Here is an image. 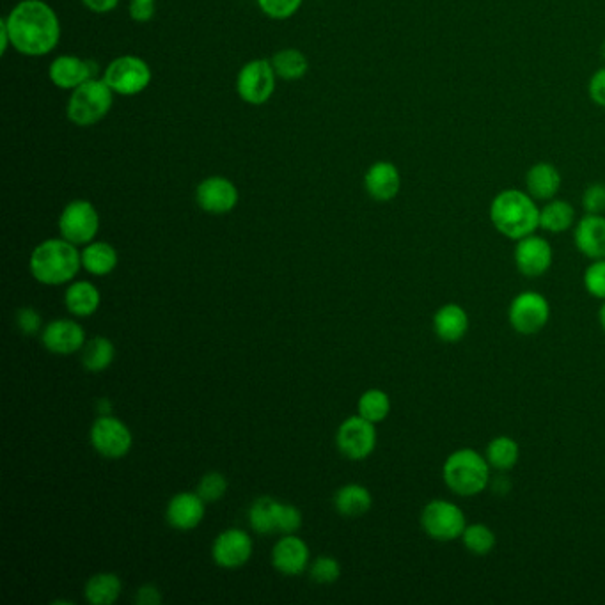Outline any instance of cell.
I'll list each match as a JSON object with an SVG mask.
<instances>
[{
  "label": "cell",
  "instance_id": "6da1fadb",
  "mask_svg": "<svg viewBox=\"0 0 605 605\" xmlns=\"http://www.w3.org/2000/svg\"><path fill=\"white\" fill-rule=\"evenodd\" d=\"M8 27L11 47L29 57L48 55L61 40V22L45 0H22L2 18Z\"/></svg>",
  "mask_w": 605,
  "mask_h": 605
},
{
  "label": "cell",
  "instance_id": "7a4b0ae2",
  "mask_svg": "<svg viewBox=\"0 0 605 605\" xmlns=\"http://www.w3.org/2000/svg\"><path fill=\"white\" fill-rule=\"evenodd\" d=\"M490 220L501 235L519 242L540 228V208L524 190H501L490 203Z\"/></svg>",
  "mask_w": 605,
  "mask_h": 605
},
{
  "label": "cell",
  "instance_id": "3957f363",
  "mask_svg": "<svg viewBox=\"0 0 605 605\" xmlns=\"http://www.w3.org/2000/svg\"><path fill=\"white\" fill-rule=\"evenodd\" d=\"M31 274L38 283L61 286L70 283L82 268V252L66 238H50L36 245L29 260Z\"/></svg>",
  "mask_w": 605,
  "mask_h": 605
},
{
  "label": "cell",
  "instance_id": "277c9868",
  "mask_svg": "<svg viewBox=\"0 0 605 605\" xmlns=\"http://www.w3.org/2000/svg\"><path fill=\"white\" fill-rule=\"evenodd\" d=\"M490 469L485 455L476 449H456L442 465V480L453 494L474 497L487 490Z\"/></svg>",
  "mask_w": 605,
  "mask_h": 605
},
{
  "label": "cell",
  "instance_id": "5b68a950",
  "mask_svg": "<svg viewBox=\"0 0 605 605\" xmlns=\"http://www.w3.org/2000/svg\"><path fill=\"white\" fill-rule=\"evenodd\" d=\"M114 91L103 79H91L71 91L66 116L73 125L93 126L100 123L114 103Z\"/></svg>",
  "mask_w": 605,
  "mask_h": 605
},
{
  "label": "cell",
  "instance_id": "8992f818",
  "mask_svg": "<svg viewBox=\"0 0 605 605\" xmlns=\"http://www.w3.org/2000/svg\"><path fill=\"white\" fill-rule=\"evenodd\" d=\"M421 527L435 542H455L464 535L467 520L460 506L446 499H433L421 511Z\"/></svg>",
  "mask_w": 605,
  "mask_h": 605
},
{
  "label": "cell",
  "instance_id": "52a82bcc",
  "mask_svg": "<svg viewBox=\"0 0 605 605\" xmlns=\"http://www.w3.org/2000/svg\"><path fill=\"white\" fill-rule=\"evenodd\" d=\"M153 79L150 64L139 55H121L103 71L107 86L121 96L141 95Z\"/></svg>",
  "mask_w": 605,
  "mask_h": 605
},
{
  "label": "cell",
  "instance_id": "ba28073f",
  "mask_svg": "<svg viewBox=\"0 0 605 605\" xmlns=\"http://www.w3.org/2000/svg\"><path fill=\"white\" fill-rule=\"evenodd\" d=\"M508 320L515 332L522 336H535L549 323V300L538 291H522L511 300Z\"/></svg>",
  "mask_w": 605,
  "mask_h": 605
},
{
  "label": "cell",
  "instance_id": "9c48e42d",
  "mask_svg": "<svg viewBox=\"0 0 605 605\" xmlns=\"http://www.w3.org/2000/svg\"><path fill=\"white\" fill-rule=\"evenodd\" d=\"M100 229V213L86 199H75L64 206L59 217L61 236L75 245L91 244Z\"/></svg>",
  "mask_w": 605,
  "mask_h": 605
},
{
  "label": "cell",
  "instance_id": "30bf717a",
  "mask_svg": "<svg viewBox=\"0 0 605 605\" xmlns=\"http://www.w3.org/2000/svg\"><path fill=\"white\" fill-rule=\"evenodd\" d=\"M275 79L272 61L254 59L238 71L236 93L249 105H263L274 95Z\"/></svg>",
  "mask_w": 605,
  "mask_h": 605
},
{
  "label": "cell",
  "instance_id": "8fae6325",
  "mask_svg": "<svg viewBox=\"0 0 605 605\" xmlns=\"http://www.w3.org/2000/svg\"><path fill=\"white\" fill-rule=\"evenodd\" d=\"M338 449L348 460H366L377 448V428L364 417L352 416L345 419L336 433Z\"/></svg>",
  "mask_w": 605,
  "mask_h": 605
},
{
  "label": "cell",
  "instance_id": "7c38bea8",
  "mask_svg": "<svg viewBox=\"0 0 605 605\" xmlns=\"http://www.w3.org/2000/svg\"><path fill=\"white\" fill-rule=\"evenodd\" d=\"M91 444L96 453L116 460L130 453L134 435L118 417L98 416L91 426Z\"/></svg>",
  "mask_w": 605,
  "mask_h": 605
},
{
  "label": "cell",
  "instance_id": "4fadbf2b",
  "mask_svg": "<svg viewBox=\"0 0 605 605\" xmlns=\"http://www.w3.org/2000/svg\"><path fill=\"white\" fill-rule=\"evenodd\" d=\"M513 260H515V267L520 274L531 277V279L540 277V275L547 274L549 268L552 267V260H554L552 245L543 236L535 235V233L524 236L515 245Z\"/></svg>",
  "mask_w": 605,
  "mask_h": 605
},
{
  "label": "cell",
  "instance_id": "5bb4252c",
  "mask_svg": "<svg viewBox=\"0 0 605 605\" xmlns=\"http://www.w3.org/2000/svg\"><path fill=\"white\" fill-rule=\"evenodd\" d=\"M238 199L240 194L235 183L224 176H210L197 185L196 203L203 212L212 215L233 212Z\"/></svg>",
  "mask_w": 605,
  "mask_h": 605
},
{
  "label": "cell",
  "instance_id": "9a60e30c",
  "mask_svg": "<svg viewBox=\"0 0 605 605\" xmlns=\"http://www.w3.org/2000/svg\"><path fill=\"white\" fill-rule=\"evenodd\" d=\"M252 556V538L242 529L222 531L212 545V558L215 565L226 570H235L244 566Z\"/></svg>",
  "mask_w": 605,
  "mask_h": 605
},
{
  "label": "cell",
  "instance_id": "2e32d148",
  "mask_svg": "<svg viewBox=\"0 0 605 605\" xmlns=\"http://www.w3.org/2000/svg\"><path fill=\"white\" fill-rule=\"evenodd\" d=\"M41 343L50 354H77L86 346V330L79 322L70 318L54 320L41 332Z\"/></svg>",
  "mask_w": 605,
  "mask_h": 605
},
{
  "label": "cell",
  "instance_id": "e0dca14e",
  "mask_svg": "<svg viewBox=\"0 0 605 605\" xmlns=\"http://www.w3.org/2000/svg\"><path fill=\"white\" fill-rule=\"evenodd\" d=\"M96 66L93 61H84L77 55H59L48 66V77L52 84L64 91H73L87 80L95 79Z\"/></svg>",
  "mask_w": 605,
  "mask_h": 605
},
{
  "label": "cell",
  "instance_id": "ac0fdd59",
  "mask_svg": "<svg viewBox=\"0 0 605 605\" xmlns=\"http://www.w3.org/2000/svg\"><path fill=\"white\" fill-rule=\"evenodd\" d=\"M205 504L197 492H180L167 504L165 520L178 531H192L205 519Z\"/></svg>",
  "mask_w": 605,
  "mask_h": 605
},
{
  "label": "cell",
  "instance_id": "d6986e66",
  "mask_svg": "<svg viewBox=\"0 0 605 605\" xmlns=\"http://www.w3.org/2000/svg\"><path fill=\"white\" fill-rule=\"evenodd\" d=\"M309 547L295 535H284L272 549V565L277 572L293 577L304 574L309 566Z\"/></svg>",
  "mask_w": 605,
  "mask_h": 605
},
{
  "label": "cell",
  "instance_id": "ffe728a7",
  "mask_svg": "<svg viewBox=\"0 0 605 605\" xmlns=\"http://www.w3.org/2000/svg\"><path fill=\"white\" fill-rule=\"evenodd\" d=\"M364 189L378 203H389L400 194V169L387 160H380L370 165L364 174Z\"/></svg>",
  "mask_w": 605,
  "mask_h": 605
},
{
  "label": "cell",
  "instance_id": "44dd1931",
  "mask_svg": "<svg viewBox=\"0 0 605 605\" xmlns=\"http://www.w3.org/2000/svg\"><path fill=\"white\" fill-rule=\"evenodd\" d=\"M577 251L588 260H605V217L586 213L574 229Z\"/></svg>",
  "mask_w": 605,
  "mask_h": 605
},
{
  "label": "cell",
  "instance_id": "7402d4cb",
  "mask_svg": "<svg viewBox=\"0 0 605 605\" xmlns=\"http://www.w3.org/2000/svg\"><path fill=\"white\" fill-rule=\"evenodd\" d=\"M433 330L440 341L458 343L465 338L469 330V315L460 304L455 302L444 304L433 315Z\"/></svg>",
  "mask_w": 605,
  "mask_h": 605
},
{
  "label": "cell",
  "instance_id": "603a6c76",
  "mask_svg": "<svg viewBox=\"0 0 605 605\" xmlns=\"http://www.w3.org/2000/svg\"><path fill=\"white\" fill-rule=\"evenodd\" d=\"M561 173L556 165L549 162H538V164L529 167L526 173V192L536 201H550L558 196L561 189Z\"/></svg>",
  "mask_w": 605,
  "mask_h": 605
},
{
  "label": "cell",
  "instance_id": "cb8c5ba5",
  "mask_svg": "<svg viewBox=\"0 0 605 605\" xmlns=\"http://www.w3.org/2000/svg\"><path fill=\"white\" fill-rule=\"evenodd\" d=\"M64 304L71 315L77 318H87L95 315L102 304V293L96 288L95 284L89 281H77L71 283L70 288L64 295Z\"/></svg>",
  "mask_w": 605,
  "mask_h": 605
},
{
  "label": "cell",
  "instance_id": "d4e9b609",
  "mask_svg": "<svg viewBox=\"0 0 605 605\" xmlns=\"http://www.w3.org/2000/svg\"><path fill=\"white\" fill-rule=\"evenodd\" d=\"M334 506L343 517H361L371 510L373 495L368 488L362 487L359 483H350L336 492Z\"/></svg>",
  "mask_w": 605,
  "mask_h": 605
},
{
  "label": "cell",
  "instance_id": "484cf974",
  "mask_svg": "<svg viewBox=\"0 0 605 605\" xmlns=\"http://www.w3.org/2000/svg\"><path fill=\"white\" fill-rule=\"evenodd\" d=\"M575 226V208L565 199H550L540 208V229L547 233H565Z\"/></svg>",
  "mask_w": 605,
  "mask_h": 605
},
{
  "label": "cell",
  "instance_id": "4316f807",
  "mask_svg": "<svg viewBox=\"0 0 605 605\" xmlns=\"http://www.w3.org/2000/svg\"><path fill=\"white\" fill-rule=\"evenodd\" d=\"M82 268L96 277H103L114 272L118 267V251L107 242H91L82 249Z\"/></svg>",
  "mask_w": 605,
  "mask_h": 605
},
{
  "label": "cell",
  "instance_id": "83f0119b",
  "mask_svg": "<svg viewBox=\"0 0 605 605\" xmlns=\"http://www.w3.org/2000/svg\"><path fill=\"white\" fill-rule=\"evenodd\" d=\"M485 458L495 471H511L515 465L519 464V442L508 435H499L488 442Z\"/></svg>",
  "mask_w": 605,
  "mask_h": 605
},
{
  "label": "cell",
  "instance_id": "f1b7e54d",
  "mask_svg": "<svg viewBox=\"0 0 605 605\" xmlns=\"http://www.w3.org/2000/svg\"><path fill=\"white\" fill-rule=\"evenodd\" d=\"M123 590V584L118 575L103 572L89 577L84 588V595L89 604L110 605L118 600Z\"/></svg>",
  "mask_w": 605,
  "mask_h": 605
},
{
  "label": "cell",
  "instance_id": "f546056e",
  "mask_svg": "<svg viewBox=\"0 0 605 605\" xmlns=\"http://www.w3.org/2000/svg\"><path fill=\"white\" fill-rule=\"evenodd\" d=\"M279 508H281V503L274 497L256 499L249 510V524H251L252 531L258 535L277 533Z\"/></svg>",
  "mask_w": 605,
  "mask_h": 605
},
{
  "label": "cell",
  "instance_id": "4dcf8cb0",
  "mask_svg": "<svg viewBox=\"0 0 605 605\" xmlns=\"http://www.w3.org/2000/svg\"><path fill=\"white\" fill-rule=\"evenodd\" d=\"M116 357V348L114 343L105 336H96L89 339L86 346L82 348V364L87 371L91 373H100L109 368Z\"/></svg>",
  "mask_w": 605,
  "mask_h": 605
},
{
  "label": "cell",
  "instance_id": "1f68e13d",
  "mask_svg": "<svg viewBox=\"0 0 605 605\" xmlns=\"http://www.w3.org/2000/svg\"><path fill=\"white\" fill-rule=\"evenodd\" d=\"M275 75L283 80H299L306 77L309 61L299 48H284L272 57Z\"/></svg>",
  "mask_w": 605,
  "mask_h": 605
},
{
  "label": "cell",
  "instance_id": "d6a6232c",
  "mask_svg": "<svg viewBox=\"0 0 605 605\" xmlns=\"http://www.w3.org/2000/svg\"><path fill=\"white\" fill-rule=\"evenodd\" d=\"M357 409H359V416L378 425L391 414V398L382 389H368L359 398Z\"/></svg>",
  "mask_w": 605,
  "mask_h": 605
},
{
  "label": "cell",
  "instance_id": "836d02e7",
  "mask_svg": "<svg viewBox=\"0 0 605 605\" xmlns=\"http://www.w3.org/2000/svg\"><path fill=\"white\" fill-rule=\"evenodd\" d=\"M460 540L472 556H488L497 545L494 531L485 524H467Z\"/></svg>",
  "mask_w": 605,
  "mask_h": 605
},
{
  "label": "cell",
  "instance_id": "e575fe53",
  "mask_svg": "<svg viewBox=\"0 0 605 605\" xmlns=\"http://www.w3.org/2000/svg\"><path fill=\"white\" fill-rule=\"evenodd\" d=\"M228 492V480L220 472H208L197 485V494L203 497L205 503H215Z\"/></svg>",
  "mask_w": 605,
  "mask_h": 605
},
{
  "label": "cell",
  "instance_id": "d590c367",
  "mask_svg": "<svg viewBox=\"0 0 605 605\" xmlns=\"http://www.w3.org/2000/svg\"><path fill=\"white\" fill-rule=\"evenodd\" d=\"M309 574L313 581L320 582V584H332L341 577V565H339L338 559L332 558V556H320L313 561Z\"/></svg>",
  "mask_w": 605,
  "mask_h": 605
},
{
  "label": "cell",
  "instance_id": "8d00e7d4",
  "mask_svg": "<svg viewBox=\"0 0 605 605\" xmlns=\"http://www.w3.org/2000/svg\"><path fill=\"white\" fill-rule=\"evenodd\" d=\"M582 283L591 297L605 300V260L593 261L590 267L584 270Z\"/></svg>",
  "mask_w": 605,
  "mask_h": 605
},
{
  "label": "cell",
  "instance_id": "74e56055",
  "mask_svg": "<svg viewBox=\"0 0 605 605\" xmlns=\"http://www.w3.org/2000/svg\"><path fill=\"white\" fill-rule=\"evenodd\" d=\"M304 0H258L261 11L272 20H288L295 15Z\"/></svg>",
  "mask_w": 605,
  "mask_h": 605
},
{
  "label": "cell",
  "instance_id": "f35d334b",
  "mask_svg": "<svg viewBox=\"0 0 605 605\" xmlns=\"http://www.w3.org/2000/svg\"><path fill=\"white\" fill-rule=\"evenodd\" d=\"M582 208L591 215L605 213V183H591L582 194Z\"/></svg>",
  "mask_w": 605,
  "mask_h": 605
},
{
  "label": "cell",
  "instance_id": "ab89813d",
  "mask_svg": "<svg viewBox=\"0 0 605 605\" xmlns=\"http://www.w3.org/2000/svg\"><path fill=\"white\" fill-rule=\"evenodd\" d=\"M302 527V513L293 504L281 503L279 508V520H277V533L283 535H295Z\"/></svg>",
  "mask_w": 605,
  "mask_h": 605
},
{
  "label": "cell",
  "instance_id": "60d3db41",
  "mask_svg": "<svg viewBox=\"0 0 605 605\" xmlns=\"http://www.w3.org/2000/svg\"><path fill=\"white\" fill-rule=\"evenodd\" d=\"M16 325L25 336H36L41 332L43 320L34 307H20L16 311Z\"/></svg>",
  "mask_w": 605,
  "mask_h": 605
},
{
  "label": "cell",
  "instance_id": "b9f144b4",
  "mask_svg": "<svg viewBox=\"0 0 605 605\" xmlns=\"http://www.w3.org/2000/svg\"><path fill=\"white\" fill-rule=\"evenodd\" d=\"M588 93H590V98L595 105L605 109V66L593 73L590 84H588Z\"/></svg>",
  "mask_w": 605,
  "mask_h": 605
},
{
  "label": "cell",
  "instance_id": "7bdbcfd3",
  "mask_svg": "<svg viewBox=\"0 0 605 605\" xmlns=\"http://www.w3.org/2000/svg\"><path fill=\"white\" fill-rule=\"evenodd\" d=\"M155 9H157L155 8V2H151V0H132L130 16H132L134 22L146 24L155 15Z\"/></svg>",
  "mask_w": 605,
  "mask_h": 605
},
{
  "label": "cell",
  "instance_id": "ee69618b",
  "mask_svg": "<svg viewBox=\"0 0 605 605\" xmlns=\"http://www.w3.org/2000/svg\"><path fill=\"white\" fill-rule=\"evenodd\" d=\"M135 604L160 605L162 604V593H160L157 586L144 584L139 590L135 591Z\"/></svg>",
  "mask_w": 605,
  "mask_h": 605
},
{
  "label": "cell",
  "instance_id": "f6af8a7d",
  "mask_svg": "<svg viewBox=\"0 0 605 605\" xmlns=\"http://www.w3.org/2000/svg\"><path fill=\"white\" fill-rule=\"evenodd\" d=\"M82 4L93 13L105 15V13H110L112 9L118 8L119 0H82Z\"/></svg>",
  "mask_w": 605,
  "mask_h": 605
},
{
  "label": "cell",
  "instance_id": "bcb514c9",
  "mask_svg": "<svg viewBox=\"0 0 605 605\" xmlns=\"http://www.w3.org/2000/svg\"><path fill=\"white\" fill-rule=\"evenodd\" d=\"M9 47H11V38H9L8 27L4 20H0V54H6Z\"/></svg>",
  "mask_w": 605,
  "mask_h": 605
},
{
  "label": "cell",
  "instance_id": "7dc6e473",
  "mask_svg": "<svg viewBox=\"0 0 605 605\" xmlns=\"http://www.w3.org/2000/svg\"><path fill=\"white\" fill-rule=\"evenodd\" d=\"M96 410H98L100 416H112V401L107 400V398L98 400V403H96Z\"/></svg>",
  "mask_w": 605,
  "mask_h": 605
},
{
  "label": "cell",
  "instance_id": "c3c4849f",
  "mask_svg": "<svg viewBox=\"0 0 605 605\" xmlns=\"http://www.w3.org/2000/svg\"><path fill=\"white\" fill-rule=\"evenodd\" d=\"M598 322H600V327H602L605 332V300L602 307H600V311H598Z\"/></svg>",
  "mask_w": 605,
  "mask_h": 605
},
{
  "label": "cell",
  "instance_id": "681fc988",
  "mask_svg": "<svg viewBox=\"0 0 605 605\" xmlns=\"http://www.w3.org/2000/svg\"><path fill=\"white\" fill-rule=\"evenodd\" d=\"M600 54H602V57H604L605 61V40L604 43H602V47H600Z\"/></svg>",
  "mask_w": 605,
  "mask_h": 605
},
{
  "label": "cell",
  "instance_id": "f907efd6",
  "mask_svg": "<svg viewBox=\"0 0 605 605\" xmlns=\"http://www.w3.org/2000/svg\"><path fill=\"white\" fill-rule=\"evenodd\" d=\"M151 2H155V0H151Z\"/></svg>",
  "mask_w": 605,
  "mask_h": 605
}]
</instances>
